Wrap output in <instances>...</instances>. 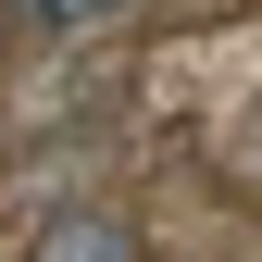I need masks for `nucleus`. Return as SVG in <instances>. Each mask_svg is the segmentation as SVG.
Wrapping results in <instances>:
<instances>
[{"label":"nucleus","mask_w":262,"mask_h":262,"mask_svg":"<svg viewBox=\"0 0 262 262\" xmlns=\"http://www.w3.org/2000/svg\"><path fill=\"white\" fill-rule=\"evenodd\" d=\"M13 13L38 25V38H88V25H125L138 0H13Z\"/></svg>","instance_id":"obj_2"},{"label":"nucleus","mask_w":262,"mask_h":262,"mask_svg":"<svg viewBox=\"0 0 262 262\" xmlns=\"http://www.w3.org/2000/svg\"><path fill=\"white\" fill-rule=\"evenodd\" d=\"M13 262H150V225L113 212V200H62L13 237Z\"/></svg>","instance_id":"obj_1"}]
</instances>
